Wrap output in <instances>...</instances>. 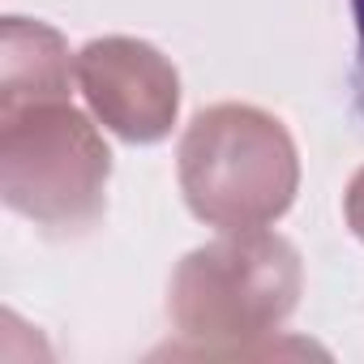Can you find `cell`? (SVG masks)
<instances>
[{"mask_svg": "<svg viewBox=\"0 0 364 364\" xmlns=\"http://www.w3.org/2000/svg\"><path fill=\"white\" fill-rule=\"evenodd\" d=\"M351 22H355V65H351V90H355V112L364 120V0H351Z\"/></svg>", "mask_w": 364, "mask_h": 364, "instance_id": "6", "label": "cell"}, {"mask_svg": "<svg viewBox=\"0 0 364 364\" xmlns=\"http://www.w3.org/2000/svg\"><path fill=\"white\" fill-rule=\"evenodd\" d=\"M304 291L291 240L266 228L219 232L180 257L167 283L171 330L202 355H253L287 326Z\"/></svg>", "mask_w": 364, "mask_h": 364, "instance_id": "1", "label": "cell"}, {"mask_svg": "<svg viewBox=\"0 0 364 364\" xmlns=\"http://www.w3.org/2000/svg\"><path fill=\"white\" fill-rule=\"evenodd\" d=\"M112 150L69 99L0 107V198L56 236L90 232L107 210Z\"/></svg>", "mask_w": 364, "mask_h": 364, "instance_id": "3", "label": "cell"}, {"mask_svg": "<svg viewBox=\"0 0 364 364\" xmlns=\"http://www.w3.org/2000/svg\"><path fill=\"white\" fill-rule=\"evenodd\" d=\"M73 56L60 31L31 18L0 22V107H22L35 99H69Z\"/></svg>", "mask_w": 364, "mask_h": 364, "instance_id": "5", "label": "cell"}, {"mask_svg": "<svg viewBox=\"0 0 364 364\" xmlns=\"http://www.w3.org/2000/svg\"><path fill=\"white\" fill-rule=\"evenodd\" d=\"M180 193L215 232L279 223L300 189V154L279 116L253 103L202 107L176 150Z\"/></svg>", "mask_w": 364, "mask_h": 364, "instance_id": "2", "label": "cell"}, {"mask_svg": "<svg viewBox=\"0 0 364 364\" xmlns=\"http://www.w3.org/2000/svg\"><path fill=\"white\" fill-rule=\"evenodd\" d=\"M343 215H347V228L355 232V240H364V167L351 176V185L343 193Z\"/></svg>", "mask_w": 364, "mask_h": 364, "instance_id": "7", "label": "cell"}, {"mask_svg": "<svg viewBox=\"0 0 364 364\" xmlns=\"http://www.w3.org/2000/svg\"><path fill=\"white\" fill-rule=\"evenodd\" d=\"M73 73L107 133L133 146H154L171 133L180 116V73L154 43L129 35L90 39L73 56Z\"/></svg>", "mask_w": 364, "mask_h": 364, "instance_id": "4", "label": "cell"}]
</instances>
